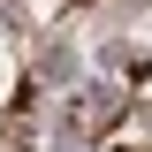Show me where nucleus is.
<instances>
[{"label": "nucleus", "instance_id": "obj_1", "mask_svg": "<svg viewBox=\"0 0 152 152\" xmlns=\"http://www.w3.org/2000/svg\"><path fill=\"white\" fill-rule=\"evenodd\" d=\"M114 114H122V91H107V84H91V91L76 99V129H107Z\"/></svg>", "mask_w": 152, "mask_h": 152}]
</instances>
